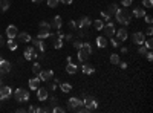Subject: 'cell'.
<instances>
[{
  "label": "cell",
  "instance_id": "obj_1",
  "mask_svg": "<svg viewBox=\"0 0 153 113\" xmlns=\"http://www.w3.org/2000/svg\"><path fill=\"white\" fill-rule=\"evenodd\" d=\"M115 18H116L118 23H121V24H124V26H127V24L130 23V20H132V14L129 12V9H127V8H124V9H120V8H118V11L115 12Z\"/></svg>",
  "mask_w": 153,
  "mask_h": 113
},
{
  "label": "cell",
  "instance_id": "obj_2",
  "mask_svg": "<svg viewBox=\"0 0 153 113\" xmlns=\"http://www.w3.org/2000/svg\"><path fill=\"white\" fill-rule=\"evenodd\" d=\"M14 98H16L17 102H26L29 99V92L24 90V89H16L14 90Z\"/></svg>",
  "mask_w": 153,
  "mask_h": 113
},
{
  "label": "cell",
  "instance_id": "obj_3",
  "mask_svg": "<svg viewBox=\"0 0 153 113\" xmlns=\"http://www.w3.org/2000/svg\"><path fill=\"white\" fill-rule=\"evenodd\" d=\"M103 31L106 32V35L104 37H107V38H110V37H113L115 35V32H116V29H115V26H113V23H110V22H107L104 26H103Z\"/></svg>",
  "mask_w": 153,
  "mask_h": 113
},
{
  "label": "cell",
  "instance_id": "obj_4",
  "mask_svg": "<svg viewBox=\"0 0 153 113\" xmlns=\"http://www.w3.org/2000/svg\"><path fill=\"white\" fill-rule=\"evenodd\" d=\"M37 75L40 78V81H51L54 78V72L52 70H40Z\"/></svg>",
  "mask_w": 153,
  "mask_h": 113
},
{
  "label": "cell",
  "instance_id": "obj_5",
  "mask_svg": "<svg viewBox=\"0 0 153 113\" xmlns=\"http://www.w3.org/2000/svg\"><path fill=\"white\" fill-rule=\"evenodd\" d=\"M80 104H83V101L78 99V98H69V99H67V109L71 112H73Z\"/></svg>",
  "mask_w": 153,
  "mask_h": 113
},
{
  "label": "cell",
  "instance_id": "obj_6",
  "mask_svg": "<svg viewBox=\"0 0 153 113\" xmlns=\"http://www.w3.org/2000/svg\"><path fill=\"white\" fill-rule=\"evenodd\" d=\"M133 43H135V45H144V40H146V35H144V32H139V31H138V32H135V34H133Z\"/></svg>",
  "mask_w": 153,
  "mask_h": 113
},
{
  "label": "cell",
  "instance_id": "obj_7",
  "mask_svg": "<svg viewBox=\"0 0 153 113\" xmlns=\"http://www.w3.org/2000/svg\"><path fill=\"white\" fill-rule=\"evenodd\" d=\"M11 95H12V89L9 86L0 87V99H6V98H9Z\"/></svg>",
  "mask_w": 153,
  "mask_h": 113
},
{
  "label": "cell",
  "instance_id": "obj_8",
  "mask_svg": "<svg viewBox=\"0 0 153 113\" xmlns=\"http://www.w3.org/2000/svg\"><path fill=\"white\" fill-rule=\"evenodd\" d=\"M9 72H11V63L2 58L0 60V73L3 75V73H9Z\"/></svg>",
  "mask_w": 153,
  "mask_h": 113
},
{
  "label": "cell",
  "instance_id": "obj_9",
  "mask_svg": "<svg viewBox=\"0 0 153 113\" xmlns=\"http://www.w3.org/2000/svg\"><path fill=\"white\" fill-rule=\"evenodd\" d=\"M77 26L81 28V29H86V28H89V26H92V20H90V18H89L87 16H84V17L80 18V22H78Z\"/></svg>",
  "mask_w": 153,
  "mask_h": 113
},
{
  "label": "cell",
  "instance_id": "obj_10",
  "mask_svg": "<svg viewBox=\"0 0 153 113\" xmlns=\"http://www.w3.org/2000/svg\"><path fill=\"white\" fill-rule=\"evenodd\" d=\"M17 34H18V29H17L16 24H9V26L6 28V35H8V38H16Z\"/></svg>",
  "mask_w": 153,
  "mask_h": 113
},
{
  "label": "cell",
  "instance_id": "obj_11",
  "mask_svg": "<svg viewBox=\"0 0 153 113\" xmlns=\"http://www.w3.org/2000/svg\"><path fill=\"white\" fill-rule=\"evenodd\" d=\"M35 57H38V53L35 52V49L32 46L24 49V58H26V60H32V58H35Z\"/></svg>",
  "mask_w": 153,
  "mask_h": 113
},
{
  "label": "cell",
  "instance_id": "obj_12",
  "mask_svg": "<svg viewBox=\"0 0 153 113\" xmlns=\"http://www.w3.org/2000/svg\"><path fill=\"white\" fill-rule=\"evenodd\" d=\"M115 34H116V40H118V41H126V40H127V37H129V34H127V31H126L124 28L118 29Z\"/></svg>",
  "mask_w": 153,
  "mask_h": 113
},
{
  "label": "cell",
  "instance_id": "obj_13",
  "mask_svg": "<svg viewBox=\"0 0 153 113\" xmlns=\"http://www.w3.org/2000/svg\"><path fill=\"white\" fill-rule=\"evenodd\" d=\"M37 96H38V99H40V101H46L49 98V93H48V90L44 89V87H38V89H37Z\"/></svg>",
  "mask_w": 153,
  "mask_h": 113
},
{
  "label": "cell",
  "instance_id": "obj_14",
  "mask_svg": "<svg viewBox=\"0 0 153 113\" xmlns=\"http://www.w3.org/2000/svg\"><path fill=\"white\" fill-rule=\"evenodd\" d=\"M61 26H63L61 17H60V16H55V17H54V20H52V23H51V28L57 31V29H61Z\"/></svg>",
  "mask_w": 153,
  "mask_h": 113
},
{
  "label": "cell",
  "instance_id": "obj_15",
  "mask_svg": "<svg viewBox=\"0 0 153 113\" xmlns=\"http://www.w3.org/2000/svg\"><path fill=\"white\" fill-rule=\"evenodd\" d=\"M34 46H35L40 52H43V53L46 52V43H44L41 38H37V40H34Z\"/></svg>",
  "mask_w": 153,
  "mask_h": 113
},
{
  "label": "cell",
  "instance_id": "obj_16",
  "mask_svg": "<svg viewBox=\"0 0 153 113\" xmlns=\"http://www.w3.org/2000/svg\"><path fill=\"white\" fill-rule=\"evenodd\" d=\"M28 84H29V89H31V90H37L38 86H40V78H38V76L37 78H31Z\"/></svg>",
  "mask_w": 153,
  "mask_h": 113
},
{
  "label": "cell",
  "instance_id": "obj_17",
  "mask_svg": "<svg viewBox=\"0 0 153 113\" xmlns=\"http://www.w3.org/2000/svg\"><path fill=\"white\" fill-rule=\"evenodd\" d=\"M17 37H18V41H22V43H29V41H32L31 35H29L28 32H22V34H17Z\"/></svg>",
  "mask_w": 153,
  "mask_h": 113
},
{
  "label": "cell",
  "instance_id": "obj_18",
  "mask_svg": "<svg viewBox=\"0 0 153 113\" xmlns=\"http://www.w3.org/2000/svg\"><path fill=\"white\" fill-rule=\"evenodd\" d=\"M144 16H146V11H144V8H142V6H136L135 9H133V17L141 18V17H144Z\"/></svg>",
  "mask_w": 153,
  "mask_h": 113
},
{
  "label": "cell",
  "instance_id": "obj_19",
  "mask_svg": "<svg viewBox=\"0 0 153 113\" xmlns=\"http://www.w3.org/2000/svg\"><path fill=\"white\" fill-rule=\"evenodd\" d=\"M81 67H83V73H86V75H92V73L95 72V69H93L90 64H89V63H86V61L83 63Z\"/></svg>",
  "mask_w": 153,
  "mask_h": 113
},
{
  "label": "cell",
  "instance_id": "obj_20",
  "mask_svg": "<svg viewBox=\"0 0 153 113\" xmlns=\"http://www.w3.org/2000/svg\"><path fill=\"white\" fill-rule=\"evenodd\" d=\"M78 70V66L77 64H73V63H67V66H66V72L69 73V75H73V73H77Z\"/></svg>",
  "mask_w": 153,
  "mask_h": 113
},
{
  "label": "cell",
  "instance_id": "obj_21",
  "mask_svg": "<svg viewBox=\"0 0 153 113\" xmlns=\"http://www.w3.org/2000/svg\"><path fill=\"white\" fill-rule=\"evenodd\" d=\"M49 35H51V32H49V29H40V31H38V35H37V38H41V40H46V38H49Z\"/></svg>",
  "mask_w": 153,
  "mask_h": 113
},
{
  "label": "cell",
  "instance_id": "obj_22",
  "mask_svg": "<svg viewBox=\"0 0 153 113\" xmlns=\"http://www.w3.org/2000/svg\"><path fill=\"white\" fill-rule=\"evenodd\" d=\"M97 46L98 47H106L107 46V37H98L97 38Z\"/></svg>",
  "mask_w": 153,
  "mask_h": 113
},
{
  "label": "cell",
  "instance_id": "obj_23",
  "mask_svg": "<svg viewBox=\"0 0 153 113\" xmlns=\"http://www.w3.org/2000/svg\"><path fill=\"white\" fill-rule=\"evenodd\" d=\"M60 90L63 93H69V92L72 90V86L69 84V83H60Z\"/></svg>",
  "mask_w": 153,
  "mask_h": 113
},
{
  "label": "cell",
  "instance_id": "obj_24",
  "mask_svg": "<svg viewBox=\"0 0 153 113\" xmlns=\"http://www.w3.org/2000/svg\"><path fill=\"white\" fill-rule=\"evenodd\" d=\"M77 58H78V61H81V63H84L87 58H89V55L86 52H83L81 49H78V53H77Z\"/></svg>",
  "mask_w": 153,
  "mask_h": 113
},
{
  "label": "cell",
  "instance_id": "obj_25",
  "mask_svg": "<svg viewBox=\"0 0 153 113\" xmlns=\"http://www.w3.org/2000/svg\"><path fill=\"white\" fill-rule=\"evenodd\" d=\"M81 51L83 52H86L87 53V55H90V53H92V46H90V43H83V46H81Z\"/></svg>",
  "mask_w": 153,
  "mask_h": 113
},
{
  "label": "cell",
  "instance_id": "obj_26",
  "mask_svg": "<svg viewBox=\"0 0 153 113\" xmlns=\"http://www.w3.org/2000/svg\"><path fill=\"white\" fill-rule=\"evenodd\" d=\"M9 0H0V11H8L9 9Z\"/></svg>",
  "mask_w": 153,
  "mask_h": 113
},
{
  "label": "cell",
  "instance_id": "obj_27",
  "mask_svg": "<svg viewBox=\"0 0 153 113\" xmlns=\"http://www.w3.org/2000/svg\"><path fill=\"white\" fill-rule=\"evenodd\" d=\"M118 11V5H115V3H112L109 8H107V14L109 16H115V12Z\"/></svg>",
  "mask_w": 153,
  "mask_h": 113
},
{
  "label": "cell",
  "instance_id": "obj_28",
  "mask_svg": "<svg viewBox=\"0 0 153 113\" xmlns=\"http://www.w3.org/2000/svg\"><path fill=\"white\" fill-rule=\"evenodd\" d=\"M6 45H8V47L11 49V51H16L17 49V41H14V38H9Z\"/></svg>",
  "mask_w": 153,
  "mask_h": 113
},
{
  "label": "cell",
  "instance_id": "obj_29",
  "mask_svg": "<svg viewBox=\"0 0 153 113\" xmlns=\"http://www.w3.org/2000/svg\"><path fill=\"white\" fill-rule=\"evenodd\" d=\"M92 24L95 26V29H97V31H101V29H103V26H104V22H103V20H95Z\"/></svg>",
  "mask_w": 153,
  "mask_h": 113
},
{
  "label": "cell",
  "instance_id": "obj_30",
  "mask_svg": "<svg viewBox=\"0 0 153 113\" xmlns=\"http://www.w3.org/2000/svg\"><path fill=\"white\" fill-rule=\"evenodd\" d=\"M110 63L112 64H118V63H120V55H118V53H112L110 55Z\"/></svg>",
  "mask_w": 153,
  "mask_h": 113
},
{
  "label": "cell",
  "instance_id": "obj_31",
  "mask_svg": "<svg viewBox=\"0 0 153 113\" xmlns=\"http://www.w3.org/2000/svg\"><path fill=\"white\" fill-rule=\"evenodd\" d=\"M48 112H52V109H49L48 106H41L37 109V113H48Z\"/></svg>",
  "mask_w": 153,
  "mask_h": 113
},
{
  "label": "cell",
  "instance_id": "obj_32",
  "mask_svg": "<svg viewBox=\"0 0 153 113\" xmlns=\"http://www.w3.org/2000/svg\"><path fill=\"white\" fill-rule=\"evenodd\" d=\"M54 47H55V49H61L63 47V38H57V40L54 41Z\"/></svg>",
  "mask_w": 153,
  "mask_h": 113
},
{
  "label": "cell",
  "instance_id": "obj_33",
  "mask_svg": "<svg viewBox=\"0 0 153 113\" xmlns=\"http://www.w3.org/2000/svg\"><path fill=\"white\" fill-rule=\"evenodd\" d=\"M58 3H60V0H48V5L49 8H57Z\"/></svg>",
  "mask_w": 153,
  "mask_h": 113
},
{
  "label": "cell",
  "instance_id": "obj_34",
  "mask_svg": "<svg viewBox=\"0 0 153 113\" xmlns=\"http://www.w3.org/2000/svg\"><path fill=\"white\" fill-rule=\"evenodd\" d=\"M40 70H41L40 63H34V64H32V72H34V73H38Z\"/></svg>",
  "mask_w": 153,
  "mask_h": 113
},
{
  "label": "cell",
  "instance_id": "obj_35",
  "mask_svg": "<svg viewBox=\"0 0 153 113\" xmlns=\"http://www.w3.org/2000/svg\"><path fill=\"white\" fill-rule=\"evenodd\" d=\"M52 112L54 113H65L66 110L63 109V107H60V106H55V107H52Z\"/></svg>",
  "mask_w": 153,
  "mask_h": 113
},
{
  "label": "cell",
  "instance_id": "obj_36",
  "mask_svg": "<svg viewBox=\"0 0 153 113\" xmlns=\"http://www.w3.org/2000/svg\"><path fill=\"white\" fill-rule=\"evenodd\" d=\"M40 29H51V23H48V22H40Z\"/></svg>",
  "mask_w": 153,
  "mask_h": 113
},
{
  "label": "cell",
  "instance_id": "obj_37",
  "mask_svg": "<svg viewBox=\"0 0 153 113\" xmlns=\"http://www.w3.org/2000/svg\"><path fill=\"white\" fill-rule=\"evenodd\" d=\"M147 51H149V49H147L144 45H141L139 49H138V53H141V55H146V52H147Z\"/></svg>",
  "mask_w": 153,
  "mask_h": 113
},
{
  "label": "cell",
  "instance_id": "obj_38",
  "mask_svg": "<svg viewBox=\"0 0 153 113\" xmlns=\"http://www.w3.org/2000/svg\"><path fill=\"white\" fill-rule=\"evenodd\" d=\"M142 5H144V8H152L153 6V0H142Z\"/></svg>",
  "mask_w": 153,
  "mask_h": 113
},
{
  "label": "cell",
  "instance_id": "obj_39",
  "mask_svg": "<svg viewBox=\"0 0 153 113\" xmlns=\"http://www.w3.org/2000/svg\"><path fill=\"white\" fill-rule=\"evenodd\" d=\"M144 45H146L147 49H152V46H153V40H152V38H147V40H144Z\"/></svg>",
  "mask_w": 153,
  "mask_h": 113
},
{
  "label": "cell",
  "instance_id": "obj_40",
  "mask_svg": "<svg viewBox=\"0 0 153 113\" xmlns=\"http://www.w3.org/2000/svg\"><path fill=\"white\" fill-rule=\"evenodd\" d=\"M132 3H133V0H121V5H122L124 8H129Z\"/></svg>",
  "mask_w": 153,
  "mask_h": 113
},
{
  "label": "cell",
  "instance_id": "obj_41",
  "mask_svg": "<svg viewBox=\"0 0 153 113\" xmlns=\"http://www.w3.org/2000/svg\"><path fill=\"white\" fill-rule=\"evenodd\" d=\"M101 17L104 18L106 22H109V20H110V16H109V14H107L106 11H101Z\"/></svg>",
  "mask_w": 153,
  "mask_h": 113
},
{
  "label": "cell",
  "instance_id": "obj_42",
  "mask_svg": "<svg viewBox=\"0 0 153 113\" xmlns=\"http://www.w3.org/2000/svg\"><path fill=\"white\" fill-rule=\"evenodd\" d=\"M144 20H146V23H147V24H152L153 17H152V16H147V14H146V16H144Z\"/></svg>",
  "mask_w": 153,
  "mask_h": 113
},
{
  "label": "cell",
  "instance_id": "obj_43",
  "mask_svg": "<svg viewBox=\"0 0 153 113\" xmlns=\"http://www.w3.org/2000/svg\"><path fill=\"white\" fill-rule=\"evenodd\" d=\"M51 106H52V107H55V106H58V99H57V98H55V96H52V98H51Z\"/></svg>",
  "mask_w": 153,
  "mask_h": 113
},
{
  "label": "cell",
  "instance_id": "obj_44",
  "mask_svg": "<svg viewBox=\"0 0 153 113\" xmlns=\"http://www.w3.org/2000/svg\"><path fill=\"white\" fill-rule=\"evenodd\" d=\"M73 46H75L77 49H81V46H83V41H80V40L73 41Z\"/></svg>",
  "mask_w": 153,
  "mask_h": 113
},
{
  "label": "cell",
  "instance_id": "obj_45",
  "mask_svg": "<svg viewBox=\"0 0 153 113\" xmlns=\"http://www.w3.org/2000/svg\"><path fill=\"white\" fill-rule=\"evenodd\" d=\"M110 43H112V46H113V47H118V40H116V38L110 37Z\"/></svg>",
  "mask_w": 153,
  "mask_h": 113
},
{
  "label": "cell",
  "instance_id": "obj_46",
  "mask_svg": "<svg viewBox=\"0 0 153 113\" xmlns=\"http://www.w3.org/2000/svg\"><path fill=\"white\" fill-rule=\"evenodd\" d=\"M146 34H147V35H152V34H153V28H152V24H149V28L146 29Z\"/></svg>",
  "mask_w": 153,
  "mask_h": 113
},
{
  "label": "cell",
  "instance_id": "obj_47",
  "mask_svg": "<svg viewBox=\"0 0 153 113\" xmlns=\"http://www.w3.org/2000/svg\"><path fill=\"white\" fill-rule=\"evenodd\" d=\"M69 28H71V29H77L78 26H77V23L73 20H71V22H69Z\"/></svg>",
  "mask_w": 153,
  "mask_h": 113
},
{
  "label": "cell",
  "instance_id": "obj_48",
  "mask_svg": "<svg viewBox=\"0 0 153 113\" xmlns=\"http://www.w3.org/2000/svg\"><path fill=\"white\" fill-rule=\"evenodd\" d=\"M146 58H147L149 61L153 60V55H152V52H150V51H147V52H146Z\"/></svg>",
  "mask_w": 153,
  "mask_h": 113
},
{
  "label": "cell",
  "instance_id": "obj_49",
  "mask_svg": "<svg viewBox=\"0 0 153 113\" xmlns=\"http://www.w3.org/2000/svg\"><path fill=\"white\" fill-rule=\"evenodd\" d=\"M118 64H120V67L122 69V70H124V69H127V63H124V61H121V63H118Z\"/></svg>",
  "mask_w": 153,
  "mask_h": 113
},
{
  "label": "cell",
  "instance_id": "obj_50",
  "mask_svg": "<svg viewBox=\"0 0 153 113\" xmlns=\"http://www.w3.org/2000/svg\"><path fill=\"white\" fill-rule=\"evenodd\" d=\"M57 89V84L55 83H52V84H49V90H55Z\"/></svg>",
  "mask_w": 153,
  "mask_h": 113
},
{
  "label": "cell",
  "instance_id": "obj_51",
  "mask_svg": "<svg viewBox=\"0 0 153 113\" xmlns=\"http://www.w3.org/2000/svg\"><path fill=\"white\" fill-rule=\"evenodd\" d=\"M57 34H58V38H65V34H63L60 29H57Z\"/></svg>",
  "mask_w": 153,
  "mask_h": 113
},
{
  "label": "cell",
  "instance_id": "obj_52",
  "mask_svg": "<svg viewBox=\"0 0 153 113\" xmlns=\"http://www.w3.org/2000/svg\"><path fill=\"white\" fill-rule=\"evenodd\" d=\"M73 0H60V3H65V5H71Z\"/></svg>",
  "mask_w": 153,
  "mask_h": 113
},
{
  "label": "cell",
  "instance_id": "obj_53",
  "mask_svg": "<svg viewBox=\"0 0 153 113\" xmlns=\"http://www.w3.org/2000/svg\"><path fill=\"white\" fill-rule=\"evenodd\" d=\"M78 29H80V31H78V34H80V37H86V32L83 31L81 28H78Z\"/></svg>",
  "mask_w": 153,
  "mask_h": 113
},
{
  "label": "cell",
  "instance_id": "obj_54",
  "mask_svg": "<svg viewBox=\"0 0 153 113\" xmlns=\"http://www.w3.org/2000/svg\"><path fill=\"white\" fill-rule=\"evenodd\" d=\"M28 112H37V107L31 106V107H29V109H28Z\"/></svg>",
  "mask_w": 153,
  "mask_h": 113
},
{
  "label": "cell",
  "instance_id": "obj_55",
  "mask_svg": "<svg viewBox=\"0 0 153 113\" xmlns=\"http://www.w3.org/2000/svg\"><path fill=\"white\" fill-rule=\"evenodd\" d=\"M65 38H66V40H69V41H71V40H72V35H71V34H67V35H65Z\"/></svg>",
  "mask_w": 153,
  "mask_h": 113
},
{
  "label": "cell",
  "instance_id": "obj_56",
  "mask_svg": "<svg viewBox=\"0 0 153 113\" xmlns=\"http://www.w3.org/2000/svg\"><path fill=\"white\" fill-rule=\"evenodd\" d=\"M3 45H5V40H3V37L0 35V46H3Z\"/></svg>",
  "mask_w": 153,
  "mask_h": 113
},
{
  "label": "cell",
  "instance_id": "obj_57",
  "mask_svg": "<svg viewBox=\"0 0 153 113\" xmlns=\"http://www.w3.org/2000/svg\"><path fill=\"white\" fill-rule=\"evenodd\" d=\"M2 83H3V76H2V73H0V86H2Z\"/></svg>",
  "mask_w": 153,
  "mask_h": 113
},
{
  "label": "cell",
  "instance_id": "obj_58",
  "mask_svg": "<svg viewBox=\"0 0 153 113\" xmlns=\"http://www.w3.org/2000/svg\"><path fill=\"white\" fill-rule=\"evenodd\" d=\"M32 2H35V3H40V2H41V0H32Z\"/></svg>",
  "mask_w": 153,
  "mask_h": 113
},
{
  "label": "cell",
  "instance_id": "obj_59",
  "mask_svg": "<svg viewBox=\"0 0 153 113\" xmlns=\"http://www.w3.org/2000/svg\"><path fill=\"white\" fill-rule=\"evenodd\" d=\"M0 60H2V55H0Z\"/></svg>",
  "mask_w": 153,
  "mask_h": 113
}]
</instances>
